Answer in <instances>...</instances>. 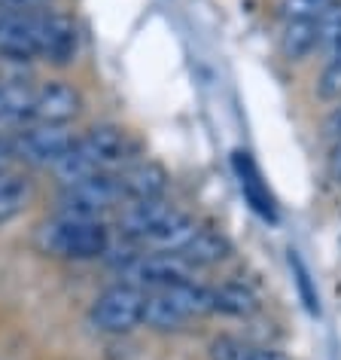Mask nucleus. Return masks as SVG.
I'll use <instances>...</instances> for the list:
<instances>
[{
    "label": "nucleus",
    "mask_w": 341,
    "mask_h": 360,
    "mask_svg": "<svg viewBox=\"0 0 341 360\" xmlns=\"http://www.w3.org/2000/svg\"><path fill=\"white\" fill-rule=\"evenodd\" d=\"M317 34H320V49H335L341 43V4H335L317 19Z\"/></svg>",
    "instance_id": "nucleus-25"
},
{
    "label": "nucleus",
    "mask_w": 341,
    "mask_h": 360,
    "mask_svg": "<svg viewBox=\"0 0 341 360\" xmlns=\"http://www.w3.org/2000/svg\"><path fill=\"white\" fill-rule=\"evenodd\" d=\"M235 168H238V177H241V190L250 199V205L262 214V217L274 220V208H272V195L262 190V184H259V171L256 165L250 162V153H235Z\"/></svg>",
    "instance_id": "nucleus-21"
},
{
    "label": "nucleus",
    "mask_w": 341,
    "mask_h": 360,
    "mask_svg": "<svg viewBox=\"0 0 341 360\" xmlns=\"http://www.w3.org/2000/svg\"><path fill=\"white\" fill-rule=\"evenodd\" d=\"M13 141H15V159H25L31 165H46V168L55 165L76 143V138L67 131V125H40V122H31Z\"/></svg>",
    "instance_id": "nucleus-7"
},
{
    "label": "nucleus",
    "mask_w": 341,
    "mask_h": 360,
    "mask_svg": "<svg viewBox=\"0 0 341 360\" xmlns=\"http://www.w3.org/2000/svg\"><path fill=\"white\" fill-rule=\"evenodd\" d=\"M174 211V205H168L165 199H149V202H131L128 208L122 211L119 217V226H122V236H128L131 241H147L152 232L161 226V220Z\"/></svg>",
    "instance_id": "nucleus-11"
},
{
    "label": "nucleus",
    "mask_w": 341,
    "mask_h": 360,
    "mask_svg": "<svg viewBox=\"0 0 341 360\" xmlns=\"http://www.w3.org/2000/svg\"><path fill=\"white\" fill-rule=\"evenodd\" d=\"M52 171H55V177L61 180V184L70 186V184H76V180H83V177H88V174H95V171H101V168H95V165H92V159H88L86 153L74 143V150H67L65 156H61L55 165H52Z\"/></svg>",
    "instance_id": "nucleus-22"
},
{
    "label": "nucleus",
    "mask_w": 341,
    "mask_h": 360,
    "mask_svg": "<svg viewBox=\"0 0 341 360\" xmlns=\"http://www.w3.org/2000/svg\"><path fill=\"white\" fill-rule=\"evenodd\" d=\"M119 202H122V190H119L116 174L95 171V174H88L61 190L58 214H67V217H98L101 211L113 208Z\"/></svg>",
    "instance_id": "nucleus-3"
},
{
    "label": "nucleus",
    "mask_w": 341,
    "mask_h": 360,
    "mask_svg": "<svg viewBox=\"0 0 341 360\" xmlns=\"http://www.w3.org/2000/svg\"><path fill=\"white\" fill-rule=\"evenodd\" d=\"M76 147L101 171L116 168V165H128V162L140 156L138 138H131V131L119 129V125H92L83 138H76Z\"/></svg>",
    "instance_id": "nucleus-6"
},
{
    "label": "nucleus",
    "mask_w": 341,
    "mask_h": 360,
    "mask_svg": "<svg viewBox=\"0 0 341 360\" xmlns=\"http://www.w3.org/2000/svg\"><path fill=\"white\" fill-rule=\"evenodd\" d=\"M290 263H293V269H295V278H299V287H302V293H305V305H308V311H317L320 305H317V296L311 293V281H308V269H305V263L299 257H295V250H290Z\"/></svg>",
    "instance_id": "nucleus-26"
},
{
    "label": "nucleus",
    "mask_w": 341,
    "mask_h": 360,
    "mask_svg": "<svg viewBox=\"0 0 341 360\" xmlns=\"http://www.w3.org/2000/svg\"><path fill=\"white\" fill-rule=\"evenodd\" d=\"M317 95L323 101H341V43L335 49H329L326 68L317 79Z\"/></svg>",
    "instance_id": "nucleus-24"
},
{
    "label": "nucleus",
    "mask_w": 341,
    "mask_h": 360,
    "mask_svg": "<svg viewBox=\"0 0 341 360\" xmlns=\"http://www.w3.org/2000/svg\"><path fill=\"white\" fill-rule=\"evenodd\" d=\"M277 46H281V56L286 61H305L308 56H314V49H320L317 22H283Z\"/></svg>",
    "instance_id": "nucleus-15"
},
{
    "label": "nucleus",
    "mask_w": 341,
    "mask_h": 360,
    "mask_svg": "<svg viewBox=\"0 0 341 360\" xmlns=\"http://www.w3.org/2000/svg\"><path fill=\"white\" fill-rule=\"evenodd\" d=\"M0 58L15 61V65H28L37 58L31 13L0 10Z\"/></svg>",
    "instance_id": "nucleus-10"
},
{
    "label": "nucleus",
    "mask_w": 341,
    "mask_h": 360,
    "mask_svg": "<svg viewBox=\"0 0 341 360\" xmlns=\"http://www.w3.org/2000/svg\"><path fill=\"white\" fill-rule=\"evenodd\" d=\"M122 190V202H149V199H165L168 193V171L152 159L143 162H128L122 165V171L116 174Z\"/></svg>",
    "instance_id": "nucleus-9"
},
{
    "label": "nucleus",
    "mask_w": 341,
    "mask_h": 360,
    "mask_svg": "<svg viewBox=\"0 0 341 360\" xmlns=\"http://www.w3.org/2000/svg\"><path fill=\"white\" fill-rule=\"evenodd\" d=\"M165 293L174 300V305L186 314V318H201V314H213V311H217V309H213V287L186 281V284L168 287Z\"/></svg>",
    "instance_id": "nucleus-20"
},
{
    "label": "nucleus",
    "mask_w": 341,
    "mask_h": 360,
    "mask_svg": "<svg viewBox=\"0 0 341 360\" xmlns=\"http://www.w3.org/2000/svg\"><path fill=\"white\" fill-rule=\"evenodd\" d=\"M326 174L335 186H341V138L329 141V156H326Z\"/></svg>",
    "instance_id": "nucleus-27"
},
{
    "label": "nucleus",
    "mask_w": 341,
    "mask_h": 360,
    "mask_svg": "<svg viewBox=\"0 0 341 360\" xmlns=\"http://www.w3.org/2000/svg\"><path fill=\"white\" fill-rule=\"evenodd\" d=\"M34 43H37V58H46L49 65L65 68L76 58L79 34L76 25L61 13H31Z\"/></svg>",
    "instance_id": "nucleus-5"
},
{
    "label": "nucleus",
    "mask_w": 341,
    "mask_h": 360,
    "mask_svg": "<svg viewBox=\"0 0 341 360\" xmlns=\"http://www.w3.org/2000/svg\"><path fill=\"white\" fill-rule=\"evenodd\" d=\"M31 202V177L22 171H4L0 174V226H6Z\"/></svg>",
    "instance_id": "nucleus-16"
},
{
    "label": "nucleus",
    "mask_w": 341,
    "mask_h": 360,
    "mask_svg": "<svg viewBox=\"0 0 341 360\" xmlns=\"http://www.w3.org/2000/svg\"><path fill=\"white\" fill-rule=\"evenodd\" d=\"M335 4H341V0H281L277 4V13H281L283 22H317L323 13L332 10Z\"/></svg>",
    "instance_id": "nucleus-23"
},
{
    "label": "nucleus",
    "mask_w": 341,
    "mask_h": 360,
    "mask_svg": "<svg viewBox=\"0 0 341 360\" xmlns=\"http://www.w3.org/2000/svg\"><path fill=\"white\" fill-rule=\"evenodd\" d=\"M189 321L186 314L177 309L174 300L165 290H149L143 293V309H140V323L156 333H174L183 330V323Z\"/></svg>",
    "instance_id": "nucleus-14"
},
{
    "label": "nucleus",
    "mask_w": 341,
    "mask_h": 360,
    "mask_svg": "<svg viewBox=\"0 0 341 360\" xmlns=\"http://www.w3.org/2000/svg\"><path fill=\"white\" fill-rule=\"evenodd\" d=\"M79 113H83V95H79V89L70 83H61V79H52V83H43L40 89H34L28 122L67 125Z\"/></svg>",
    "instance_id": "nucleus-8"
},
{
    "label": "nucleus",
    "mask_w": 341,
    "mask_h": 360,
    "mask_svg": "<svg viewBox=\"0 0 341 360\" xmlns=\"http://www.w3.org/2000/svg\"><path fill=\"white\" fill-rule=\"evenodd\" d=\"M195 232H199V223H195L189 214L174 208L165 220H161V226L152 232L147 241H143V245H149L156 250H165V254H180V250L195 238Z\"/></svg>",
    "instance_id": "nucleus-13"
},
{
    "label": "nucleus",
    "mask_w": 341,
    "mask_h": 360,
    "mask_svg": "<svg viewBox=\"0 0 341 360\" xmlns=\"http://www.w3.org/2000/svg\"><path fill=\"white\" fill-rule=\"evenodd\" d=\"M34 89L25 79H4L0 83V129L28 122Z\"/></svg>",
    "instance_id": "nucleus-17"
},
{
    "label": "nucleus",
    "mask_w": 341,
    "mask_h": 360,
    "mask_svg": "<svg viewBox=\"0 0 341 360\" xmlns=\"http://www.w3.org/2000/svg\"><path fill=\"white\" fill-rule=\"evenodd\" d=\"M140 309H143V290L134 284H113L104 290L92 305V327L98 333L122 336L140 327Z\"/></svg>",
    "instance_id": "nucleus-4"
},
{
    "label": "nucleus",
    "mask_w": 341,
    "mask_h": 360,
    "mask_svg": "<svg viewBox=\"0 0 341 360\" xmlns=\"http://www.w3.org/2000/svg\"><path fill=\"white\" fill-rule=\"evenodd\" d=\"M43 6H49V0H0V10L13 13H40Z\"/></svg>",
    "instance_id": "nucleus-28"
},
{
    "label": "nucleus",
    "mask_w": 341,
    "mask_h": 360,
    "mask_svg": "<svg viewBox=\"0 0 341 360\" xmlns=\"http://www.w3.org/2000/svg\"><path fill=\"white\" fill-rule=\"evenodd\" d=\"M177 257H183L192 269H210L232 257V241L217 229H199L195 238Z\"/></svg>",
    "instance_id": "nucleus-12"
},
{
    "label": "nucleus",
    "mask_w": 341,
    "mask_h": 360,
    "mask_svg": "<svg viewBox=\"0 0 341 360\" xmlns=\"http://www.w3.org/2000/svg\"><path fill=\"white\" fill-rule=\"evenodd\" d=\"M210 360H290L274 348H262L235 336H217L210 342Z\"/></svg>",
    "instance_id": "nucleus-19"
},
{
    "label": "nucleus",
    "mask_w": 341,
    "mask_h": 360,
    "mask_svg": "<svg viewBox=\"0 0 341 360\" xmlns=\"http://www.w3.org/2000/svg\"><path fill=\"white\" fill-rule=\"evenodd\" d=\"M122 281L147 290H168V287L195 281V269L177 254H134L128 263L119 269Z\"/></svg>",
    "instance_id": "nucleus-2"
},
{
    "label": "nucleus",
    "mask_w": 341,
    "mask_h": 360,
    "mask_svg": "<svg viewBox=\"0 0 341 360\" xmlns=\"http://www.w3.org/2000/svg\"><path fill=\"white\" fill-rule=\"evenodd\" d=\"M213 309L222 314H232V318H250L259 309V300L247 284L226 281V284L213 287Z\"/></svg>",
    "instance_id": "nucleus-18"
},
{
    "label": "nucleus",
    "mask_w": 341,
    "mask_h": 360,
    "mask_svg": "<svg viewBox=\"0 0 341 360\" xmlns=\"http://www.w3.org/2000/svg\"><path fill=\"white\" fill-rule=\"evenodd\" d=\"M323 129H326V138H329V141L341 138V104L326 116V125H323Z\"/></svg>",
    "instance_id": "nucleus-29"
},
{
    "label": "nucleus",
    "mask_w": 341,
    "mask_h": 360,
    "mask_svg": "<svg viewBox=\"0 0 341 360\" xmlns=\"http://www.w3.org/2000/svg\"><path fill=\"white\" fill-rule=\"evenodd\" d=\"M34 245L40 254L55 259H98L110 250V232L98 217H67L55 214L40 223L34 232Z\"/></svg>",
    "instance_id": "nucleus-1"
}]
</instances>
